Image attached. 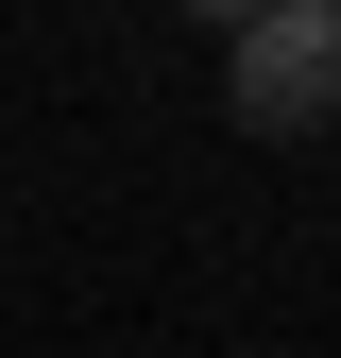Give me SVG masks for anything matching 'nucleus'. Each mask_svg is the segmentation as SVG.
Listing matches in <instances>:
<instances>
[{"label": "nucleus", "mask_w": 341, "mask_h": 358, "mask_svg": "<svg viewBox=\"0 0 341 358\" xmlns=\"http://www.w3.org/2000/svg\"><path fill=\"white\" fill-rule=\"evenodd\" d=\"M222 120L239 137H324L341 120V0H273L222 34Z\"/></svg>", "instance_id": "f257e3e1"}, {"label": "nucleus", "mask_w": 341, "mask_h": 358, "mask_svg": "<svg viewBox=\"0 0 341 358\" xmlns=\"http://www.w3.org/2000/svg\"><path fill=\"white\" fill-rule=\"evenodd\" d=\"M170 17H205V34H239V17H273V0H170Z\"/></svg>", "instance_id": "f03ea898"}]
</instances>
